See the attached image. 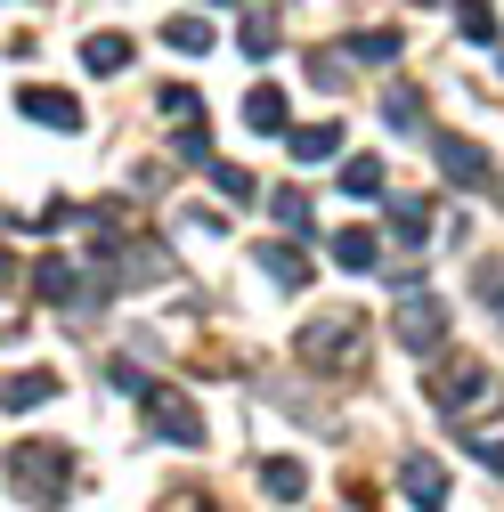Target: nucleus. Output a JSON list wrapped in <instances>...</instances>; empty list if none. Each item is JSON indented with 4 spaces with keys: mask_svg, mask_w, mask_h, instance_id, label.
<instances>
[{
    "mask_svg": "<svg viewBox=\"0 0 504 512\" xmlns=\"http://www.w3.org/2000/svg\"><path fill=\"white\" fill-rule=\"evenodd\" d=\"M358 342H366V317H358V309H326V317H309V326H301L309 374H350Z\"/></svg>",
    "mask_w": 504,
    "mask_h": 512,
    "instance_id": "1",
    "label": "nucleus"
},
{
    "mask_svg": "<svg viewBox=\"0 0 504 512\" xmlns=\"http://www.w3.org/2000/svg\"><path fill=\"white\" fill-rule=\"evenodd\" d=\"M431 399H439V415H488L504 399V374H488L480 358H448L431 374Z\"/></svg>",
    "mask_w": 504,
    "mask_h": 512,
    "instance_id": "2",
    "label": "nucleus"
},
{
    "mask_svg": "<svg viewBox=\"0 0 504 512\" xmlns=\"http://www.w3.org/2000/svg\"><path fill=\"white\" fill-rule=\"evenodd\" d=\"M66 480H74V447H49V439H25L17 447V496L25 504L66 496Z\"/></svg>",
    "mask_w": 504,
    "mask_h": 512,
    "instance_id": "3",
    "label": "nucleus"
},
{
    "mask_svg": "<svg viewBox=\"0 0 504 512\" xmlns=\"http://www.w3.org/2000/svg\"><path fill=\"white\" fill-rule=\"evenodd\" d=\"M391 334H399V350L431 358L439 342H448V309H439L431 293H407V301H399V317H391Z\"/></svg>",
    "mask_w": 504,
    "mask_h": 512,
    "instance_id": "4",
    "label": "nucleus"
},
{
    "mask_svg": "<svg viewBox=\"0 0 504 512\" xmlns=\"http://www.w3.org/2000/svg\"><path fill=\"white\" fill-rule=\"evenodd\" d=\"M431 163H439L448 187H488V147L464 139V131H439V139H431Z\"/></svg>",
    "mask_w": 504,
    "mask_h": 512,
    "instance_id": "5",
    "label": "nucleus"
},
{
    "mask_svg": "<svg viewBox=\"0 0 504 512\" xmlns=\"http://www.w3.org/2000/svg\"><path fill=\"white\" fill-rule=\"evenodd\" d=\"M147 423H155V439H171V447H196V439H204V415L187 407L179 391H147Z\"/></svg>",
    "mask_w": 504,
    "mask_h": 512,
    "instance_id": "6",
    "label": "nucleus"
},
{
    "mask_svg": "<svg viewBox=\"0 0 504 512\" xmlns=\"http://www.w3.org/2000/svg\"><path fill=\"white\" fill-rule=\"evenodd\" d=\"M399 488H407L415 512H439V504H448V464H439V456H407L399 464Z\"/></svg>",
    "mask_w": 504,
    "mask_h": 512,
    "instance_id": "7",
    "label": "nucleus"
},
{
    "mask_svg": "<svg viewBox=\"0 0 504 512\" xmlns=\"http://www.w3.org/2000/svg\"><path fill=\"white\" fill-rule=\"evenodd\" d=\"M17 106H25L33 122H49V131H82V106H74V90H41V82H25V90H17Z\"/></svg>",
    "mask_w": 504,
    "mask_h": 512,
    "instance_id": "8",
    "label": "nucleus"
},
{
    "mask_svg": "<svg viewBox=\"0 0 504 512\" xmlns=\"http://www.w3.org/2000/svg\"><path fill=\"white\" fill-rule=\"evenodd\" d=\"M41 399H57V374H49V366H17V374H0V407H9V415L41 407Z\"/></svg>",
    "mask_w": 504,
    "mask_h": 512,
    "instance_id": "9",
    "label": "nucleus"
},
{
    "mask_svg": "<svg viewBox=\"0 0 504 512\" xmlns=\"http://www.w3.org/2000/svg\"><path fill=\"white\" fill-rule=\"evenodd\" d=\"M285 147H293V163H326V155H342V122H309V131H285Z\"/></svg>",
    "mask_w": 504,
    "mask_h": 512,
    "instance_id": "10",
    "label": "nucleus"
},
{
    "mask_svg": "<svg viewBox=\"0 0 504 512\" xmlns=\"http://www.w3.org/2000/svg\"><path fill=\"white\" fill-rule=\"evenodd\" d=\"M374 252H383V236H374V228H342V236H334V269L366 277V269H374Z\"/></svg>",
    "mask_w": 504,
    "mask_h": 512,
    "instance_id": "11",
    "label": "nucleus"
},
{
    "mask_svg": "<svg viewBox=\"0 0 504 512\" xmlns=\"http://www.w3.org/2000/svg\"><path fill=\"white\" fill-rule=\"evenodd\" d=\"M82 66L90 74H122V66H131V33H90L82 41Z\"/></svg>",
    "mask_w": 504,
    "mask_h": 512,
    "instance_id": "12",
    "label": "nucleus"
},
{
    "mask_svg": "<svg viewBox=\"0 0 504 512\" xmlns=\"http://www.w3.org/2000/svg\"><path fill=\"white\" fill-rule=\"evenodd\" d=\"M252 261H261L277 285H309V252H293V244H252Z\"/></svg>",
    "mask_w": 504,
    "mask_h": 512,
    "instance_id": "13",
    "label": "nucleus"
},
{
    "mask_svg": "<svg viewBox=\"0 0 504 512\" xmlns=\"http://www.w3.org/2000/svg\"><path fill=\"white\" fill-rule=\"evenodd\" d=\"M391 236H399L407 252H423V236H431V204H415V196H391Z\"/></svg>",
    "mask_w": 504,
    "mask_h": 512,
    "instance_id": "14",
    "label": "nucleus"
},
{
    "mask_svg": "<svg viewBox=\"0 0 504 512\" xmlns=\"http://www.w3.org/2000/svg\"><path fill=\"white\" fill-rule=\"evenodd\" d=\"M261 488L293 504V496H309V464H301V456H269V464H261Z\"/></svg>",
    "mask_w": 504,
    "mask_h": 512,
    "instance_id": "15",
    "label": "nucleus"
},
{
    "mask_svg": "<svg viewBox=\"0 0 504 512\" xmlns=\"http://www.w3.org/2000/svg\"><path fill=\"white\" fill-rule=\"evenodd\" d=\"M163 41H171V49H179V57H204V49H212V25H204V17H196V9H187V17H179V9H171V17H163Z\"/></svg>",
    "mask_w": 504,
    "mask_h": 512,
    "instance_id": "16",
    "label": "nucleus"
},
{
    "mask_svg": "<svg viewBox=\"0 0 504 512\" xmlns=\"http://www.w3.org/2000/svg\"><path fill=\"white\" fill-rule=\"evenodd\" d=\"M383 179H391V171H383V155H350V163H342V196H358V204H366V196H383Z\"/></svg>",
    "mask_w": 504,
    "mask_h": 512,
    "instance_id": "17",
    "label": "nucleus"
},
{
    "mask_svg": "<svg viewBox=\"0 0 504 512\" xmlns=\"http://www.w3.org/2000/svg\"><path fill=\"white\" fill-rule=\"evenodd\" d=\"M244 122H252V131H269V139H285V90L261 82V90L244 98Z\"/></svg>",
    "mask_w": 504,
    "mask_h": 512,
    "instance_id": "18",
    "label": "nucleus"
},
{
    "mask_svg": "<svg viewBox=\"0 0 504 512\" xmlns=\"http://www.w3.org/2000/svg\"><path fill=\"white\" fill-rule=\"evenodd\" d=\"M383 122H391V131H423V98L399 82V90H383Z\"/></svg>",
    "mask_w": 504,
    "mask_h": 512,
    "instance_id": "19",
    "label": "nucleus"
},
{
    "mask_svg": "<svg viewBox=\"0 0 504 512\" xmlns=\"http://www.w3.org/2000/svg\"><path fill=\"white\" fill-rule=\"evenodd\" d=\"M350 57H358V66H399V33H391V25H383V33H358Z\"/></svg>",
    "mask_w": 504,
    "mask_h": 512,
    "instance_id": "20",
    "label": "nucleus"
},
{
    "mask_svg": "<svg viewBox=\"0 0 504 512\" xmlns=\"http://www.w3.org/2000/svg\"><path fill=\"white\" fill-rule=\"evenodd\" d=\"M456 25H464V41H496V9L488 0H456Z\"/></svg>",
    "mask_w": 504,
    "mask_h": 512,
    "instance_id": "21",
    "label": "nucleus"
},
{
    "mask_svg": "<svg viewBox=\"0 0 504 512\" xmlns=\"http://www.w3.org/2000/svg\"><path fill=\"white\" fill-rule=\"evenodd\" d=\"M163 114L179 122V131H196V122H204V98H196V90H179V82H171V90H163Z\"/></svg>",
    "mask_w": 504,
    "mask_h": 512,
    "instance_id": "22",
    "label": "nucleus"
},
{
    "mask_svg": "<svg viewBox=\"0 0 504 512\" xmlns=\"http://www.w3.org/2000/svg\"><path fill=\"white\" fill-rule=\"evenodd\" d=\"M236 41H244V57H269V49H277V25H269V9H252Z\"/></svg>",
    "mask_w": 504,
    "mask_h": 512,
    "instance_id": "23",
    "label": "nucleus"
},
{
    "mask_svg": "<svg viewBox=\"0 0 504 512\" xmlns=\"http://www.w3.org/2000/svg\"><path fill=\"white\" fill-rule=\"evenodd\" d=\"M472 285H480V301H488V317H496V326H504V269H496V261H480V269H472Z\"/></svg>",
    "mask_w": 504,
    "mask_h": 512,
    "instance_id": "24",
    "label": "nucleus"
},
{
    "mask_svg": "<svg viewBox=\"0 0 504 512\" xmlns=\"http://www.w3.org/2000/svg\"><path fill=\"white\" fill-rule=\"evenodd\" d=\"M212 179H220V196H228V204H252V196H261V179H252V171H236V163H220Z\"/></svg>",
    "mask_w": 504,
    "mask_h": 512,
    "instance_id": "25",
    "label": "nucleus"
},
{
    "mask_svg": "<svg viewBox=\"0 0 504 512\" xmlns=\"http://www.w3.org/2000/svg\"><path fill=\"white\" fill-rule=\"evenodd\" d=\"M269 204H277V220H285V228H309V220H318V212H309V196H301V187H277Z\"/></svg>",
    "mask_w": 504,
    "mask_h": 512,
    "instance_id": "26",
    "label": "nucleus"
},
{
    "mask_svg": "<svg viewBox=\"0 0 504 512\" xmlns=\"http://www.w3.org/2000/svg\"><path fill=\"white\" fill-rule=\"evenodd\" d=\"M309 82H318V90H342L350 66H342V57H309Z\"/></svg>",
    "mask_w": 504,
    "mask_h": 512,
    "instance_id": "27",
    "label": "nucleus"
},
{
    "mask_svg": "<svg viewBox=\"0 0 504 512\" xmlns=\"http://www.w3.org/2000/svg\"><path fill=\"white\" fill-rule=\"evenodd\" d=\"M472 456H480L488 472H504V439H472Z\"/></svg>",
    "mask_w": 504,
    "mask_h": 512,
    "instance_id": "28",
    "label": "nucleus"
},
{
    "mask_svg": "<svg viewBox=\"0 0 504 512\" xmlns=\"http://www.w3.org/2000/svg\"><path fill=\"white\" fill-rule=\"evenodd\" d=\"M496 66H504V57H496Z\"/></svg>",
    "mask_w": 504,
    "mask_h": 512,
    "instance_id": "29",
    "label": "nucleus"
}]
</instances>
